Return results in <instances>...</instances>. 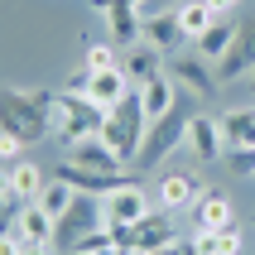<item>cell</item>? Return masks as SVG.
Here are the masks:
<instances>
[{
    "instance_id": "1",
    "label": "cell",
    "mask_w": 255,
    "mask_h": 255,
    "mask_svg": "<svg viewBox=\"0 0 255 255\" xmlns=\"http://www.w3.org/2000/svg\"><path fill=\"white\" fill-rule=\"evenodd\" d=\"M48 111H53V92H43V87H5V130H14L24 144H39L53 135Z\"/></svg>"
},
{
    "instance_id": "2",
    "label": "cell",
    "mask_w": 255,
    "mask_h": 255,
    "mask_svg": "<svg viewBox=\"0 0 255 255\" xmlns=\"http://www.w3.org/2000/svg\"><path fill=\"white\" fill-rule=\"evenodd\" d=\"M101 140L116 149V159L121 164H135L140 159V149H144V135H149V121H144V106H140V87L130 92L116 111H106V121H101V130H97Z\"/></svg>"
},
{
    "instance_id": "3",
    "label": "cell",
    "mask_w": 255,
    "mask_h": 255,
    "mask_svg": "<svg viewBox=\"0 0 255 255\" xmlns=\"http://www.w3.org/2000/svg\"><path fill=\"white\" fill-rule=\"evenodd\" d=\"M97 227H106L101 198H92V193H77V198H72V207H68L63 217H58V236H53V246L72 251V246L82 241V236H92Z\"/></svg>"
},
{
    "instance_id": "4",
    "label": "cell",
    "mask_w": 255,
    "mask_h": 255,
    "mask_svg": "<svg viewBox=\"0 0 255 255\" xmlns=\"http://www.w3.org/2000/svg\"><path fill=\"white\" fill-rule=\"evenodd\" d=\"M183 140H188V116L173 106L164 121H154V126H149V135H144V149H140V169H159V164H164V159H169Z\"/></svg>"
},
{
    "instance_id": "5",
    "label": "cell",
    "mask_w": 255,
    "mask_h": 255,
    "mask_svg": "<svg viewBox=\"0 0 255 255\" xmlns=\"http://www.w3.org/2000/svg\"><path fill=\"white\" fill-rule=\"evenodd\" d=\"M101 212H106L111 227H135V222H144L154 207H149V193H144L140 178H126L121 188H111V193L101 198Z\"/></svg>"
},
{
    "instance_id": "6",
    "label": "cell",
    "mask_w": 255,
    "mask_h": 255,
    "mask_svg": "<svg viewBox=\"0 0 255 255\" xmlns=\"http://www.w3.org/2000/svg\"><path fill=\"white\" fill-rule=\"evenodd\" d=\"M173 241H183V236H178L173 212L154 207L144 222H135V227H130V246H126V251H130V255H154V251H164V246H173Z\"/></svg>"
},
{
    "instance_id": "7",
    "label": "cell",
    "mask_w": 255,
    "mask_h": 255,
    "mask_svg": "<svg viewBox=\"0 0 255 255\" xmlns=\"http://www.w3.org/2000/svg\"><path fill=\"white\" fill-rule=\"evenodd\" d=\"M101 19H106V34H111L116 48H135L144 39V10L130 5V0H106L101 5Z\"/></svg>"
},
{
    "instance_id": "8",
    "label": "cell",
    "mask_w": 255,
    "mask_h": 255,
    "mask_svg": "<svg viewBox=\"0 0 255 255\" xmlns=\"http://www.w3.org/2000/svg\"><path fill=\"white\" fill-rule=\"evenodd\" d=\"M169 77L178 82V92H188V97H212V92H217V68L202 53L169 58Z\"/></svg>"
},
{
    "instance_id": "9",
    "label": "cell",
    "mask_w": 255,
    "mask_h": 255,
    "mask_svg": "<svg viewBox=\"0 0 255 255\" xmlns=\"http://www.w3.org/2000/svg\"><path fill=\"white\" fill-rule=\"evenodd\" d=\"M251 72H255V19H241L227 58L217 63V82H241V77H251Z\"/></svg>"
},
{
    "instance_id": "10",
    "label": "cell",
    "mask_w": 255,
    "mask_h": 255,
    "mask_svg": "<svg viewBox=\"0 0 255 255\" xmlns=\"http://www.w3.org/2000/svg\"><path fill=\"white\" fill-rule=\"evenodd\" d=\"M188 144H193L198 164H217L231 149V140H227V130H222L217 116H188Z\"/></svg>"
},
{
    "instance_id": "11",
    "label": "cell",
    "mask_w": 255,
    "mask_h": 255,
    "mask_svg": "<svg viewBox=\"0 0 255 255\" xmlns=\"http://www.w3.org/2000/svg\"><path fill=\"white\" fill-rule=\"evenodd\" d=\"M198 198H202V183H198L188 169H164V173H159L154 207H164V212H178V207H193Z\"/></svg>"
},
{
    "instance_id": "12",
    "label": "cell",
    "mask_w": 255,
    "mask_h": 255,
    "mask_svg": "<svg viewBox=\"0 0 255 255\" xmlns=\"http://www.w3.org/2000/svg\"><path fill=\"white\" fill-rule=\"evenodd\" d=\"M193 212V227L198 231H227L236 227V207H231V198L222 193V188H202V198L188 207Z\"/></svg>"
},
{
    "instance_id": "13",
    "label": "cell",
    "mask_w": 255,
    "mask_h": 255,
    "mask_svg": "<svg viewBox=\"0 0 255 255\" xmlns=\"http://www.w3.org/2000/svg\"><path fill=\"white\" fill-rule=\"evenodd\" d=\"M63 159L68 164H77V169H92V173H130L121 159H116V149L101 135H92V140H82V144H72V149H63Z\"/></svg>"
},
{
    "instance_id": "14",
    "label": "cell",
    "mask_w": 255,
    "mask_h": 255,
    "mask_svg": "<svg viewBox=\"0 0 255 255\" xmlns=\"http://www.w3.org/2000/svg\"><path fill=\"white\" fill-rule=\"evenodd\" d=\"M140 43L159 48L164 58H178V43H188V39H183V29H178V14H173V10H149V14H144V39Z\"/></svg>"
},
{
    "instance_id": "15",
    "label": "cell",
    "mask_w": 255,
    "mask_h": 255,
    "mask_svg": "<svg viewBox=\"0 0 255 255\" xmlns=\"http://www.w3.org/2000/svg\"><path fill=\"white\" fill-rule=\"evenodd\" d=\"M53 178H63L72 193H92V198H106L111 188H121L126 178H135V173H92V169H77V164H68V159H63Z\"/></svg>"
},
{
    "instance_id": "16",
    "label": "cell",
    "mask_w": 255,
    "mask_h": 255,
    "mask_svg": "<svg viewBox=\"0 0 255 255\" xmlns=\"http://www.w3.org/2000/svg\"><path fill=\"white\" fill-rule=\"evenodd\" d=\"M135 92V82L126 77V68H106V72H92V87H87V97L97 101L101 111H116L121 101Z\"/></svg>"
},
{
    "instance_id": "17",
    "label": "cell",
    "mask_w": 255,
    "mask_h": 255,
    "mask_svg": "<svg viewBox=\"0 0 255 255\" xmlns=\"http://www.w3.org/2000/svg\"><path fill=\"white\" fill-rule=\"evenodd\" d=\"M140 106H144V121H149V126H154V121H164V116L178 106V82H173L169 72L149 77V82L140 87Z\"/></svg>"
},
{
    "instance_id": "18",
    "label": "cell",
    "mask_w": 255,
    "mask_h": 255,
    "mask_svg": "<svg viewBox=\"0 0 255 255\" xmlns=\"http://www.w3.org/2000/svg\"><path fill=\"white\" fill-rule=\"evenodd\" d=\"M10 222L19 227V236H24L29 246H53V236H58V217H53V212H43L39 202H24V207L10 217Z\"/></svg>"
},
{
    "instance_id": "19",
    "label": "cell",
    "mask_w": 255,
    "mask_h": 255,
    "mask_svg": "<svg viewBox=\"0 0 255 255\" xmlns=\"http://www.w3.org/2000/svg\"><path fill=\"white\" fill-rule=\"evenodd\" d=\"M121 68H126V77L135 87H144L149 77H159L164 72V53L159 48H149V43H135L130 53H121Z\"/></svg>"
},
{
    "instance_id": "20",
    "label": "cell",
    "mask_w": 255,
    "mask_h": 255,
    "mask_svg": "<svg viewBox=\"0 0 255 255\" xmlns=\"http://www.w3.org/2000/svg\"><path fill=\"white\" fill-rule=\"evenodd\" d=\"M5 188H10L19 202H34L43 188H48V178H43V169H39V164L19 159V164H10V169H5Z\"/></svg>"
},
{
    "instance_id": "21",
    "label": "cell",
    "mask_w": 255,
    "mask_h": 255,
    "mask_svg": "<svg viewBox=\"0 0 255 255\" xmlns=\"http://www.w3.org/2000/svg\"><path fill=\"white\" fill-rule=\"evenodd\" d=\"M173 14H178V29H183V39H188V43H198L202 34H207L217 19H222V14H217L207 0H183V5H178Z\"/></svg>"
},
{
    "instance_id": "22",
    "label": "cell",
    "mask_w": 255,
    "mask_h": 255,
    "mask_svg": "<svg viewBox=\"0 0 255 255\" xmlns=\"http://www.w3.org/2000/svg\"><path fill=\"white\" fill-rule=\"evenodd\" d=\"M236 29H241V19H227V14H222V19H217V24L207 29L198 43H193V53H202L207 63H222V58H227V48H231V39H236Z\"/></svg>"
},
{
    "instance_id": "23",
    "label": "cell",
    "mask_w": 255,
    "mask_h": 255,
    "mask_svg": "<svg viewBox=\"0 0 255 255\" xmlns=\"http://www.w3.org/2000/svg\"><path fill=\"white\" fill-rule=\"evenodd\" d=\"M82 68H87V72L121 68V48H116L111 39H106V43H101V39H87V48H82Z\"/></svg>"
},
{
    "instance_id": "24",
    "label": "cell",
    "mask_w": 255,
    "mask_h": 255,
    "mask_svg": "<svg viewBox=\"0 0 255 255\" xmlns=\"http://www.w3.org/2000/svg\"><path fill=\"white\" fill-rule=\"evenodd\" d=\"M217 121H222V130H227L231 144H241L246 135L255 130V106H231V111H222Z\"/></svg>"
},
{
    "instance_id": "25",
    "label": "cell",
    "mask_w": 255,
    "mask_h": 255,
    "mask_svg": "<svg viewBox=\"0 0 255 255\" xmlns=\"http://www.w3.org/2000/svg\"><path fill=\"white\" fill-rule=\"evenodd\" d=\"M72 198H77V193H72V188L63 183V178H48V188H43V193H39V198H34V202H39L43 212L63 217V212H68V207H72Z\"/></svg>"
},
{
    "instance_id": "26",
    "label": "cell",
    "mask_w": 255,
    "mask_h": 255,
    "mask_svg": "<svg viewBox=\"0 0 255 255\" xmlns=\"http://www.w3.org/2000/svg\"><path fill=\"white\" fill-rule=\"evenodd\" d=\"M222 164H227L231 173H241V178H251V173H255V149H251V144H231L227 154H222Z\"/></svg>"
},
{
    "instance_id": "27",
    "label": "cell",
    "mask_w": 255,
    "mask_h": 255,
    "mask_svg": "<svg viewBox=\"0 0 255 255\" xmlns=\"http://www.w3.org/2000/svg\"><path fill=\"white\" fill-rule=\"evenodd\" d=\"M19 149H24V140H19L14 130H5V135H0V159H5V169L19 164Z\"/></svg>"
},
{
    "instance_id": "28",
    "label": "cell",
    "mask_w": 255,
    "mask_h": 255,
    "mask_svg": "<svg viewBox=\"0 0 255 255\" xmlns=\"http://www.w3.org/2000/svg\"><path fill=\"white\" fill-rule=\"evenodd\" d=\"M154 255H193V246H188V241H173V246H164V251H154Z\"/></svg>"
},
{
    "instance_id": "29",
    "label": "cell",
    "mask_w": 255,
    "mask_h": 255,
    "mask_svg": "<svg viewBox=\"0 0 255 255\" xmlns=\"http://www.w3.org/2000/svg\"><path fill=\"white\" fill-rule=\"evenodd\" d=\"M207 5H212L217 14H227V10H236V5H241V0H207Z\"/></svg>"
},
{
    "instance_id": "30",
    "label": "cell",
    "mask_w": 255,
    "mask_h": 255,
    "mask_svg": "<svg viewBox=\"0 0 255 255\" xmlns=\"http://www.w3.org/2000/svg\"><path fill=\"white\" fill-rule=\"evenodd\" d=\"M178 5H183V0H154L149 10H178Z\"/></svg>"
},
{
    "instance_id": "31",
    "label": "cell",
    "mask_w": 255,
    "mask_h": 255,
    "mask_svg": "<svg viewBox=\"0 0 255 255\" xmlns=\"http://www.w3.org/2000/svg\"><path fill=\"white\" fill-rule=\"evenodd\" d=\"M24 255H53V251H48V246H29L24 241Z\"/></svg>"
},
{
    "instance_id": "32",
    "label": "cell",
    "mask_w": 255,
    "mask_h": 255,
    "mask_svg": "<svg viewBox=\"0 0 255 255\" xmlns=\"http://www.w3.org/2000/svg\"><path fill=\"white\" fill-rule=\"evenodd\" d=\"M130 5H140V10H144V5H154V0H130Z\"/></svg>"
},
{
    "instance_id": "33",
    "label": "cell",
    "mask_w": 255,
    "mask_h": 255,
    "mask_svg": "<svg viewBox=\"0 0 255 255\" xmlns=\"http://www.w3.org/2000/svg\"><path fill=\"white\" fill-rule=\"evenodd\" d=\"M251 87H255V72H251Z\"/></svg>"
},
{
    "instance_id": "34",
    "label": "cell",
    "mask_w": 255,
    "mask_h": 255,
    "mask_svg": "<svg viewBox=\"0 0 255 255\" xmlns=\"http://www.w3.org/2000/svg\"><path fill=\"white\" fill-rule=\"evenodd\" d=\"M63 255H77V251H63Z\"/></svg>"
}]
</instances>
